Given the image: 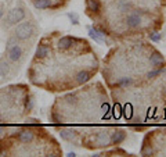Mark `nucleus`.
Masks as SVG:
<instances>
[{"instance_id": "13", "label": "nucleus", "mask_w": 166, "mask_h": 157, "mask_svg": "<svg viewBox=\"0 0 166 157\" xmlns=\"http://www.w3.org/2000/svg\"><path fill=\"white\" fill-rule=\"evenodd\" d=\"M2 131H3V129H2V128H0V132H2Z\"/></svg>"}, {"instance_id": "9", "label": "nucleus", "mask_w": 166, "mask_h": 157, "mask_svg": "<svg viewBox=\"0 0 166 157\" xmlns=\"http://www.w3.org/2000/svg\"><path fill=\"white\" fill-rule=\"evenodd\" d=\"M8 72V64L6 61H0V76H6Z\"/></svg>"}, {"instance_id": "3", "label": "nucleus", "mask_w": 166, "mask_h": 157, "mask_svg": "<svg viewBox=\"0 0 166 157\" xmlns=\"http://www.w3.org/2000/svg\"><path fill=\"white\" fill-rule=\"evenodd\" d=\"M75 38L72 36H62L60 40H58V48L61 49V50H68V49L72 48V45L75 43Z\"/></svg>"}, {"instance_id": "7", "label": "nucleus", "mask_w": 166, "mask_h": 157, "mask_svg": "<svg viewBox=\"0 0 166 157\" xmlns=\"http://www.w3.org/2000/svg\"><path fill=\"white\" fill-rule=\"evenodd\" d=\"M33 6L40 10L49 9V7H51V0H33Z\"/></svg>"}, {"instance_id": "12", "label": "nucleus", "mask_w": 166, "mask_h": 157, "mask_svg": "<svg viewBox=\"0 0 166 157\" xmlns=\"http://www.w3.org/2000/svg\"><path fill=\"white\" fill-rule=\"evenodd\" d=\"M2 15H3V11H2V9H0V18H2Z\"/></svg>"}, {"instance_id": "6", "label": "nucleus", "mask_w": 166, "mask_h": 157, "mask_svg": "<svg viewBox=\"0 0 166 157\" xmlns=\"http://www.w3.org/2000/svg\"><path fill=\"white\" fill-rule=\"evenodd\" d=\"M86 10L93 13H100L101 6H100L98 0H86Z\"/></svg>"}, {"instance_id": "2", "label": "nucleus", "mask_w": 166, "mask_h": 157, "mask_svg": "<svg viewBox=\"0 0 166 157\" xmlns=\"http://www.w3.org/2000/svg\"><path fill=\"white\" fill-rule=\"evenodd\" d=\"M25 18V11L21 7H17V9H13L11 11H8L7 14V24L8 25H14V24L19 23Z\"/></svg>"}, {"instance_id": "11", "label": "nucleus", "mask_w": 166, "mask_h": 157, "mask_svg": "<svg viewBox=\"0 0 166 157\" xmlns=\"http://www.w3.org/2000/svg\"><path fill=\"white\" fill-rule=\"evenodd\" d=\"M68 15H69V18H71L72 21H73L75 25H76V24H77V15H76V14H73V13H72V14H68Z\"/></svg>"}, {"instance_id": "8", "label": "nucleus", "mask_w": 166, "mask_h": 157, "mask_svg": "<svg viewBox=\"0 0 166 157\" xmlns=\"http://www.w3.org/2000/svg\"><path fill=\"white\" fill-rule=\"evenodd\" d=\"M49 48H47L46 45H39V48H38V50H36V57H39V59H44L46 56H49Z\"/></svg>"}, {"instance_id": "4", "label": "nucleus", "mask_w": 166, "mask_h": 157, "mask_svg": "<svg viewBox=\"0 0 166 157\" xmlns=\"http://www.w3.org/2000/svg\"><path fill=\"white\" fill-rule=\"evenodd\" d=\"M22 56V49L19 48L18 45H14L13 48L8 50V57H10L11 61H17V60H19Z\"/></svg>"}, {"instance_id": "1", "label": "nucleus", "mask_w": 166, "mask_h": 157, "mask_svg": "<svg viewBox=\"0 0 166 157\" xmlns=\"http://www.w3.org/2000/svg\"><path fill=\"white\" fill-rule=\"evenodd\" d=\"M33 32H35V29H33L32 24L30 23H22V24H19V25H17L15 38L19 40H25V39H28Z\"/></svg>"}, {"instance_id": "10", "label": "nucleus", "mask_w": 166, "mask_h": 157, "mask_svg": "<svg viewBox=\"0 0 166 157\" xmlns=\"http://www.w3.org/2000/svg\"><path fill=\"white\" fill-rule=\"evenodd\" d=\"M15 42H17V38H10V39L7 40V43H6V50H7V52L10 50V49L15 45Z\"/></svg>"}, {"instance_id": "5", "label": "nucleus", "mask_w": 166, "mask_h": 157, "mask_svg": "<svg viewBox=\"0 0 166 157\" xmlns=\"http://www.w3.org/2000/svg\"><path fill=\"white\" fill-rule=\"evenodd\" d=\"M33 138H35V132H33L32 129H25V131H22V132H19L18 134V139L21 140L22 143L30 142Z\"/></svg>"}]
</instances>
